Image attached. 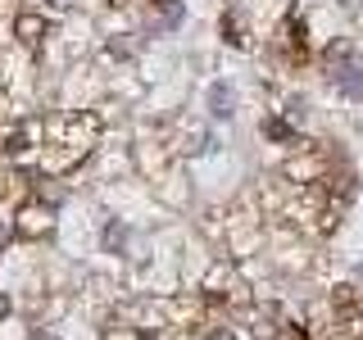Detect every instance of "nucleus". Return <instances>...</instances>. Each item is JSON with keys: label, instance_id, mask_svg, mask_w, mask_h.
I'll list each match as a JSON object with an SVG mask.
<instances>
[{"label": "nucleus", "instance_id": "obj_1", "mask_svg": "<svg viewBox=\"0 0 363 340\" xmlns=\"http://www.w3.org/2000/svg\"><path fill=\"white\" fill-rule=\"evenodd\" d=\"M209 113H213V118H232V91H227V86L209 91Z\"/></svg>", "mask_w": 363, "mask_h": 340}]
</instances>
